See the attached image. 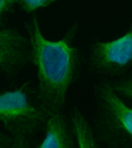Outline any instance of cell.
Listing matches in <instances>:
<instances>
[{
	"instance_id": "obj_9",
	"label": "cell",
	"mask_w": 132,
	"mask_h": 148,
	"mask_svg": "<svg viewBox=\"0 0 132 148\" xmlns=\"http://www.w3.org/2000/svg\"><path fill=\"white\" fill-rule=\"evenodd\" d=\"M112 86L114 89L119 92L122 97H126V98L131 99L132 101V75H128V77H124L122 79L114 81Z\"/></svg>"
},
{
	"instance_id": "obj_3",
	"label": "cell",
	"mask_w": 132,
	"mask_h": 148,
	"mask_svg": "<svg viewBox=\"0 0 132 148\" xmlns=\"http://www.w3.org/2000/svg\"><path fill=\"white\" fill-rule=\"evenodd\" d=\"M94 91L98 140L108 147H132V107L122 99L111 82L98 83Z\"/></svg>"
},
{
	"instance_id": "obj_12",
	"label": "cell",
	"mask_w": 132,
	"mask_h": 148,
	"mask_svg": "<svg viewBox=\"0 0 132 148\" xmlns=\"http://www.w3.org/2000/svg\"><path fill=\"white\" fill-rule=\"evenodd\" d=\"M1 73H3V69H1V68H0V74H1Z\"/></svg>"
},
{
	"instance_id": "obj_8",
	"label": "cell",
	"mask_w": 132,
	"mask_h": 148,
	"mask_svg": "<svg viewBox=\"0 0 132 148\" xmlns=\"http://www.w3.org/2000/svg\"><path fill=\"white\" fill-rule=\"evenodd\" d=\"M60 0H16V5L27 13H34L37 9L46 8Z\"/></svg>"
},
{
	"instance_id": "obj_11",
	"label": "cell",
	"mask_w": 132,
	"mask_h": 148,
	"mask_svg": "<svg viewBox=\"0 0 132 148\" xmlns=\"http://www.w3.org/2000/svg\"><path fill=\"white\" fill-rule=\"evenodd\" d=\"M8 147H16L15 139L11 135L0 132V148H8Z\"/></svg>"
},
{
	"instance_id": "obj_1",
	"label": "cell",
	"mask_w": 132,
	"mask_h": 148,
	"mask_svg": "<svg viewBox=\"0 0 132 148\" xmlns=\"http://www.w3.org/2000/svg\"><path fill=\"white\" fill-rule=\"evenodd\" d=\"M25 29L31 44V62L37 70L38 99L50 114L62 111L69 87L79 75L81 56L73 44L78 23L57 41L45 38L36 13L25 23Z\"/></svg>"
},
{
	"instance_id": "obj_5",
	"label": "cell",
	"mask_w": 132,
	"mask_h": 148,
	"mask_svg": "<svg viewBox=\"0 0 132 148\" xmlns=\"http://www.w3.org/2000/svg\"><path fill=\"white\" fill-rule=\"evenodd\" d=\"M31 62L29 38L16 28L0 29V68L7 77H15Z\"/></svg>"
},
{
	"instance_id": "obj_4",
	"label": "cell",
	"mask_w": 132,
	"mask_h": 148,
	"mask_svg": "<svg viewBox=\"0 0 132 148\" xmlns=\"http://www.w3.org/2000/svg\"><path fill=\"white\" fill-rule=\"evenodd\" d=\"M89 66L92 71L110 75H119L132 68V21L123 36L91 44Z\"/></svg>"
},
{
	"instance_id": "obj_6",
	"label": "cell",
	"mask_w": 132,
	"mask_h": 148,
	"mask_svg": "<svg viewBox=\"0 0 132 148\" xmlns=\"http://www.w3.org/2000/svg\"><path fill=\"white\" fill-rule=\"evenodd\" d=\"M45 134L37 148H71L75 144L73 130L61 111L49 114L45 122Z\"/></svg>"
},
{
	"instance_id": "obj_2",
	"label": "cell",
	"mask_w": 132,
	"mask_h": 148,
	"mask_svg": "<svg viewBox=\"0 0 132 148\" xmlns=\"http://www.w3.org/2000/svg\"><path fill=\"white\" fill-rule=\"evenodd\" d=\"M34 92L31 82L0 91V123L15 139L16 147H28L50 114L40 101H34Z\"/></svg>"
},
{
	"instance_id": "obj_7",
	"label": "cell",
	"mask_w": 132,
	"mask_h": 148,
	"mask_svg": "<svg viewBox=\"0 0 132 148\" xmlns=\"http://www.w3.org/2000/svg\"><path fill=\"white\" fill-rule=\"evenodd\" d=\"M71 119V130L75 139V144L79 148H92L99 147V140L96 134L94 132L91 124L85 118L78 107H74L70 115Z\"/></svg>"
},
{
	"instance_id": "obj_10",
	"label": "cell",
	"mask_w": 132,
	"mask_h": 148,
	"mask_svg": "<svg viewBox=\"0 0 132 148\" xmlns=\"http://www.w3.org/2000/svg\"><path fill=\"white\" fill-rule=\"evenodd\" d=\"M16 7V0H0V27L3 25L5 16Z\"/></svg>"
}]
</instances>
